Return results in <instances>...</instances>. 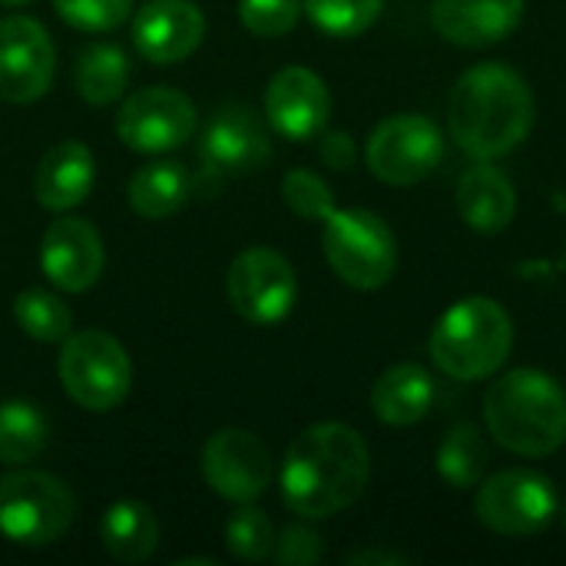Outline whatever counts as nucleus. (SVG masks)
<instances>
[{
    "instance_id": "2f4dec72",
    "label": "nucleus",
    "mask_w": 566,
    "mask_h": 566,
    "mask_svg": "<svg viewBox=\"0 0 566 566\" xmlns=\"http://www.w3.org/2000/svg\"><path fill=\"white\" fill-rule=\"evenodd\" d=\"M302 13V0H239V20L255 36H285Z\"/></svg>"
},
{
    "instance_id": "f704fd0d",
    "label": "nucleus",
    "mask_w": 566,
    "mask_h": 566,
    "mask_svg": "<svg viewBox=\"0 0 566 566\" xmlns=\"http://www.w3.org/2000/svg\"><path fill=\"white\" fill-rule=\"evenodd\" d=\"M345 564H352V566H368V564L405 566L408 560H405L401 554H388V551H355V554H348V557H345Z\"/></svg>"
},
{
    "instance_id": "412c9836",
    "label": "nucleus",
    "mask_w": 566,
    "mask_h": 566,
    "mask_svg": "<svg viewBox=\"0 0 566 566\" xmlns=\"http://www.w3.org/2000/svg\"><path fill=\"white\" fill-rule=\"evenodd\" d=\"M434 405V378L428 368L415 361H401L388 368L371 388V411L388 428L418 424Z\"/></svg>"
},
{
    "instance_id": "c9c22d12",
    "label": "nucleus",
    "mask_w": 566,
    "mask_h": 566,
    "mask_svg": "<svg viewBox=\"0 0 566 566\" xmlns=\"http://www.w3.org/2000/svg\"><path fill=\"white\" fill-rule=\"evenodd\" d=\"M557 517H560V524L566 527V504H560V507H557Z\"/></svg>"
},
{
    "instance_id": "473e14b6",
    "label": "nucleus",
    "mask_w": 566,
    "mask_h": 566,
    "mask_svg": "<svg viewBox=\"0 0 566 566\" xmlns=\"http://www.w3.org/2000/svg\"><path fill=\"white\" fill-rule=\"evenodd\" d=\"M282 566H315L322 560V537L308 527H285L272 547Z\"/></svg>"
},
{
    "instance_id": "b1692460",
    "label": "nucleus",
    "mask_w": 566,
    "mask_h": 566,
    "mask_svg": "<svg viewBox=\"0 0 566 566\" xmlns=\"http://www.w3.org/2000/svg\"><path fill=\"white\" fill-rule=\"evenodd\" d=\"M434 471L438 478L454 488V491H471L484 481L488 471V441L474 424H454L434 454Z\"/></svg>"
},
{
    "instance_id": "6ab92c4d",
    "label": "nucleus",
    "mask_w": 566,
    "mask_h": 566,
    "mask_svg": "<svg viewBox=\"0 0 566 566\" xmlns=\"http://www.w3.org/2000/svg\"><path fill=\"white\" fill-rule=\"evenodd\" d=\"M93 179H96L93 153L76 139H63L43 153L33 172V196L50 212H70L90 196Z\"/></svg>"
},
{
    "instance_id": "f8f14e48",
    "label": "nucleus",
    "mask_w": 566,
    "mask_h": 566,
    "mask_svg": "<svg viewBox=\"0 0 566 566\" xmlns=\"http://www.w3.org/2000/svg\"><path fill=\"white\" fill-rule=\"evenodd\" d=\"M202 478L219 497L232 504H252L269 491L272 481L269 448L245 428H222L202 448Z\"/></svg>"
},
{
    "instance_id": "1a4fd4ad",
    "label": "nucleus",
    "mask_w": 566,
    "mask_h": 566,
    "mask_svg": "<svg viewBox=\"0 0 566 566\" xmlns=\"http://www.w3.org/2000/svg\"><path fill=\"white\" fill-rule=\"evenodd\" d=\"M441 159L444 136L421 113H395L381 119L365 143V163L385 186H415L428 179Z\"/></svg>"
},
{
    "instance_id": "39448f33",
    "label": "nucleus",
    "mask_w": 566,
    "mask_h": 566,
    "mask_svg": "<svg viewBox=\"0 0 566 566\" xmlns=\"http://www.w3.org/2000/svg\"><path fill=\"white\" fill-rule=\"evenodd\" d=\"M322 249L332 272L358 292L388 285L398 269L395 232L371 209H335L325 219Z\"/></svg>"
},
{
    "instance_id": "ddd939ff",
    "label": "nucleus",
    "mask_w": 566,
    "mask_h": 566,
    "mask_svg": "<svg viewBox=\"0 0 566 566\" xmlns=\"http://www.w3.org/2000/svg\"><path fill=\"white\" fill-rule=\"evenodd\" d=\"M56 73V50L43 23L33 17L0 20V99L3 103H36Z\"/></svg>"
},
{
    "instance_id": "4468645a",
    "label": "nucleus",
    "mask_w": 566,
    "mask_h": 566,
    "mask_svg": "<svg viewBox=\"0 0 566 566\" xmlns=\"http://www.w3.org/2000/svg\"><path fill=\"white\" fill-rule=\"evenodd\" d=\"M265 116L272 129L292 143L322 136L332 116V96L318 73L308 66H285L265 86Z\"/></svg>"
},
{
    "instance_id": "aec40b11",
    "label": "nucleus",
    "mask_w": 566,
    "mask_h": 566,
    "mask_svg": "<svg viewBox=\"0 0 566 566\" xmlns=\"http://www.w3.org/2000/svg\"><path fill=\"white\" fill-rule=\"evenodd\" d=\"M458 212L481 235H501L517 216V192L504 169L478 163L458 179Z\"/></svg>"
},
{
    "instance_id": "c85d7f7f",
    "label": "nucleus",
    "mask_w": 566,
    "mask_h": 566,
    "mask_svg": "<svg viewBox=\"0 0 566 566\" xmlns=\"http://www.w3.org/2000/svg\"><path fill=\"white\" fill-rule=\"evenodd\" d=\"M226 547L235 560L259 564L275 547V527L259 507H239L226 524Z\"/></svg>"
},
{
    "instance_id": "9b49d317",
    "label": "nucleus",
    "mask_w": 566,
    "mask_h": 566,
    "mask_svg": "<svg viewBox=\"0 0 566 566\" xmlns=\"http://www.w3.org/2000/svg\"><path fill=\"white\" fill-rule=\"evenodd\" d=\"M116 133L133 153L159 156L179 149L196 133V106L169 86L136 90L116 113Z\"/></svg>"
},
{
    "instance_id": "e433bc0d",
    "label": "nucleus",
    "mask_w": 566,
    "mask_h": 566,
    "mask_svg": "<svg viewBox=\"0 0 566 566\" xmlns=\"http://www.w3.org/2000/svg\"><path fill=\"white\" fill-rule=\"evenodd\" d=\"M3 7H20V3H27V0H0Z\"/></svg>"
},
{
    "instance_id": "5701e85b",
    "label": "nucleus",
    "mask_w": 566,
    "mask_h": 566,
    "mask_svg": "<svg viewBox=\"0 0 566 566\" xmlns=\"http://www.w3.org/2000/svg\"><path fill=\"white\" fill-rule=\"evenodd\" d=\"M189 172L179 163L159 159V163H146L133 172L129 186H126V199L133 206L136 216L143 219H166L176 216L186 199H189Z\"/></svg>"
},
{
    "instance_id": "a878e982",
    "label": "nucleus",
    "mask_w": 566,
    "mask_h": 566,
    "mask_svg": "<svg viewBox=\"0 0 566 566\" xmlns=\"http://www.w3.org/2000/svg\"><path fill=\"white\" fill-rule=\"evenodd\" d=\"M50 424L33 401L10 398L0 405V464H27L43 454Z\"/></svg>"
},
{
    "instance_id": "6e6552de",
    "label": "nucleus",
    "mask_w": 566,
    "mask_h": 566,
    "mask_svg": "<svg viewBox=\"0 0 566 566\" xmlns=\"http://www.w3.org/2000/svg\"><path fill=\"white\" fill-rule=\"evenodd\" d=\"M557 488L541 471L511 468L484 478L478 484L474 514L501 537H534L547 531L557 517Z\"/></svg>"
},
{
    "instance_id": "dca6fc26",
    "label": "nucleus",
    "mask_w": 566,
    "mask_h": 566,
    "mask_svg": "<svg viewBox=\"0 0 566 566\" xmlns=\"http://www.w3.org/2000/svg\"><path fill=\"white\" fill-rule=\"evenodd\" d=\"M206 36V17L192 0H149L133 17V46L143 60L169 66L196 53Z\"/></svg>"
},
{
    "instance_id": "9d476101",
    "label": "nucleus",
    "mask_w": 566,
    "mask_h": 566,
    "mask_svg": "<svg viewBox=\"0 0 566 566\" xmlns=\"http://www.w3.org/2000/svg\"><path fill=\"white\" fill-rule=\"evenodd\" d=\"M226 292L232 308L249 325H279L289 318L298 298V279L292 262L265 245H252L232 259Z\"/></svg>"
},
{
    "instance_id": "393cba45",
    "label": "nucleus",
    "mask_w": 566,
    "mask_h": 566,
    "mask_svg": "<svg viewBox=\"0 0 566 566\" xmlns=\"http://www.w3.org/2000/svg\"><path fill=\"white\" fill-rule=\"evenodd\" d=\"M129 86V60L116 43H93L76 60V93L90 106L116 103Z\"/></svg>"
},
{
    "instance_id": "72a5a7b5",
    "label": "nucleus",
    "mask_w": 566,
    "mask_h": 566,
    "mask_svg": "<svg viewBox=\"0 0 566 566\" xmlns=\"http://www.w3.org/2000/svg\"><path fill=\"white\" fill-rule=\"evenodd\" d=\"M318 156H322V163L332 166V169H352L355 159H358V149H355V139H352L348 133H342V129L325 133V129H322Z\"/></svg>"
},
{
    "instance_id": "4be33fe9",
    "label": "nucleus",
    "mask_w": 566,
    "mask_h": 566,
    "mask_svg": "<svg viewBox=\"0 0 566 566\" xmlns=\"http://www.w3.org/2000/svg\"><path fill=\"white\" fill-rule=\"evenodd\" d=\"M103 551L119 564H143L159 544V521L143 501H116L99 521Z\"/></svg>"
},
{
    "instance_id": "423d86ee",
    "label": "nucleus",
    "mask_w": 566,
    "mask_h": 566,
    "mask_svg": "<svg viewBox=\"0 0 566 566\" xmlns=\"http://www.w3.org/2000/svg\"><path fill=\"white\" fill-rule=\"evenodd\" d=\"M76 514V501L60 478L17 471L0 478V534L17 547L56 544Z\"/></svg>"
},
{
    "instance_id": "7c9ffc66",
    "label": "nucleus",
    "mask_w": 566,
    "mask_h": 566,
    "mask_svg": "<svg viewBox=\"0 0 566 566\" xmlns=\"http://www.w3.org/2000/svg\"><path fill=\"white\" fill-rule=\"evenodd\" d=\"M53 7L70 27L86 33L116 30L133 13V0H53Z\"/></svg>"
},
{
    "instance_id": "f3484780",
    "label": "nucleus",
    "mask_w": 566,
    "mask_h": 566,
    "mask_svg": "<svg viewBox=\"0 0 566 566\" xmlns=\"http://www.w3.org/2000/svg\"><path fill=\"white\" fill-rule=\"evenodd\" d=\"M199 156H202L206 172L245 176V172H255L262 163H269L272 146L259 116L249 106H226L209 119Z\"/></svg>"
},
{
    "instance_id": "c756f323",
    "label": "nucleus",
    "mask_w": 566,
    "mask_h": 566,
    "mask_svg": "<svg viewBox=\"0 0 566 566\" xmlns=\"http://www.w3.org/2000/svg\"><path fill=\"white\" fill-rule=\"evenodd\" d=\"M282 199H285V206L295 216L312 219V222H325L338 209L332 186L318 172H312V169H292V172H285V179H282Z\"/></svg>"
},
{
    "instance_id": "f03ea898",
    "label": "nucleus",
    "mask_w": 566,
    "mask_h": 566,
    "mask_svg": "<svg viewBox=\"0 0 566 566\" xmlns=\"http://www.w3.org/2000/svg\"><path fill=\"white\" fill-rule=\"evenodd\" d=\"M534 116V90L514 66L501 60L464 70L448 99L451 136L478 163L511 156L531 136Z\"/></svg>"
},
{
    "instance_id": "7ed1b4c3",
    "label": "nucleus",
    "mask_w": 566,
    "mask_h": 566,
    "mask_svg": "<svg viewBox=\"0 0 566 566\" xmlns=\"http://www.w3.org/2000/svg\"><path fill=\"white\" fill-rule=\"evenodd\" d=\"M491 438L521 458H547L566 444L564 385L537 368H514L491 381L484 395Z\"/></svg>"
},
{
    "instance_id": "bb28decb",
    "label": "nucleus",
    "mask_w": 566,
    "mask_h": 566,
    "mask_svg": "<svg viewBox=\"0 0 566 566\" xmlns=\"http://www.w3.org/2000/svg\"><path fill=\"white\" fill-rule=\"evenodd\" d=\"M13 318L20 332L40 345H60L73 335V315L66 302H60L53 292L43 289H27L13 302Z\"/></svg>"
},
{
    "instance_id": "cd10ccee",
    "label": "nucleus",
    "mask_w": 566,
    "mask_h": 566,
    "mask_svg": "<svg viewBox=\"0 0 566 566\" xmlns=\"http://www.w3.org/2000/svg\"><path fill=\"white\" fill-rule=\"evenodd\" d=\"M308 20L338 40L365 33L385 10V0H302Z\"/></svg>"
},
{
    "instance_id": "0eeeda50",
    "label": "nucleus",
    "mask_w": 566,
    "mask_h": 566,
    "mask_svg": "<svg viewBox=\"0 0 566 566\" xmlns=\"http://www.w3.org/2000/svg\"><path fill=\"white\" fill-rule=\"evenodd\" d=\"M63 391L86 411H113L133 388V361L126 348L106 332H76L60 352Z\"/></svg>"
},
{
    "instance_id": "20e7f679",
    "label": "nucleus",
    "mask_w": 566,
    "mask_h": 566,
    "mask_svg": "<svg viewBox=\"0 0 566 566\" xmlns=\"http://www.w3.org/2000/svg\"><path fill=\"white\" fill-rule=\"evenodd\" d=\"M514 348V322L507 308L488 295L454 302L431 332L428 355L451 381H484L504 368Z\"/></svg>"
},
{
    "instance_id": "f257e3e1",
    "label": "nucleus",
    "mask_w": 566,
    "mask_h": 566,
    "mask_svg": "<svg viewBox=\"0 0 566 566\" xmlns=\"http://www.w3.org/2000/svg\"><path fill=\"white\" fill-rule=\"evenodd\" d=\"M371 454L365 438L338 421L305 428L285 451L279 488L282 504L302 521H325L348 511L368 488Z\"/></svg>"
},
{
    "instance_id": "a211bd4d",
    "label": "nucleus",
    "mask_w": 566,
    "mask_h": 566,
    "mask_svg": "<svg viewBox=\"0 0 566 566\" xmlns=\"http://www.w3.org/2000/svg\"><path fill=\"white\" fill-rule=\"evenodd\" d=\"M524 0H431L434 30L464 50L501 43L517 30Z\"/></svg>"
},
{
    "instance_id": "2eb2a0df",
    "label": "nucleus",
    "mask_w": 566,
    "mask_h": 566,
    "mask_svg": "<svg viewBox=\"0 0 566 566\" xmlns=\"http://www.w3.org/2000/svg\"><path fill=\"white\" fill-rule=\"evenodd\" d=\"M103 239L86 219L63 216L50 222L40 242V269L60 292H86L103 275Z\"/></svg>"
}]
</instances>
